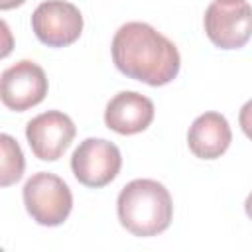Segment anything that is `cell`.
Wrapping results in <instances>:
<instances>
[{
    "label": "cell",
    "instance_id": "obj_1",
    "mask_svg": "<svg viewBox=\"0 0 252 252\" xmlns=\"http://www.w3.org/2000/svg\"><path fill=\"white\" fill-rule=\"evenodd\" d=\"M112 61L128 79L150 87L171 83L181 67V57L173 41L146 22H128L112 37Z\"/></svg>",
    "mask_w": 252,
    "mask_h": 252
},
{
    "label": "cell",
    "instance_id": "obj_2",
    "mask_svg": "<svg viewBox=\"0 0 252 252\" xmlns=\"http://www.w3.org/2000/svg\"><path fill=\"white\" fill-rule=\"evenodd\" d=\"M120 224L134 236H158L171 224L173 201L156 179H134L122 187L116 199Z\"/></svg>",
    "mask_w": 252,
    "mask_h": 252
},
{
    "label": "cell",
    "instance_id": "obj_3",
    "mask_svg": "<svg viewBox=\"0 0 252 252\" xmlns=\"http://www.w3.org/2000/svg\"><path fill=\"white\" fill-rule=\"evenodd\" d=\"M28 215L41 226H59L67 220L73 209V195L69 185L49 173H33L22 189Z\"/></svg>",
    "mask_w": 252,
    "mask_h": 252
},
{
    "label": "cell",
    "instance_id": "obj_4",
    "mask_svg": "<svg viewBox=\"0 0 252 252\" xmlns=\"http://www.w3.org/2000/svg\"><path fill=\"white\" fill-rule=\"evenodd\" d=\"M207 37L220 49H238L252 37V6L248 2H219L207 6L205 18Z\"/></svg>",
    "mask_w": 252,
    "mask_h": 252
},
{
    "label": "cell",
    "instance_id": "obj_5",
    "mask_svg": "<svg viewBox=\"0 0 252 252\" xmlns=\"http://www.w3.org/2000/svg\"><path fill=\"white\" fill-rule=\"evenodd\" d=\"M122 167V156L116 144L104 138L83 140L71 156V169L79 183L85 187H104L108 185Z\"/></svg>",
    "mask_w": 252,
    "mask_h": 252
},
{
    "label": "cell",
    "instance_id": "obj_6",
    "mask_svg": "<svg viewBox=\"0 0 252 252\" xmlns=\"http://www.w3.org/2000/svg\"><path fill=\"white\" fill-rule=\"evenodd\" d=\"M32 30L47 47H65L83 33V16L67 0H45L32 14Z\"/></svg>",
    "mask_w": 252,
    "mask_h": 252
},
{
    "label": "cell",
    "instance_id": "obj_7",
    "mask_svg": "<svg viewBox=\"0 0 252 252\" xmlns=\"http://www.w3.org/2000/svg\"><path fill=\"white\" fill-rule=\"evenodd\" d=\"M45 94H47V77L37 63L30 59H22L2 71L0 98L6 108L24 112L39 104L45 98Z\"/></svg>",
    "mask_w": 252,
    "mask_h": 252
},
{
    "label": "cell",
    "instance_id": "obj_8",
    "mask_svg": "<svg viewBox=\"0 0 252 252\" xmlns=\"http://www.w3.org/2000/svg\"><path fill=\"white\" fill-rule=\"evenodd\" d=\"M77 128L61 110H47L32 118L26 126V138L35 158L41 161L59 159L71 146Z\"/></svg>",
    "mask_w": 252,
    "mask_h": 252
},
{
    "label": "cell",
    "instance_id": "obj_9",
    "mask_svg": "<svg viewBox=\"0 0 252 252\" xmlns=\"http://www.w3.org/2000/svg\"><path fill=\"white\" fill-rule=\"evenodd\" d=\"M154 120V102L136 93L122 91L114 94L104 110V124L122 136H132L144 132Z\"/></svg>",
    "mask_w": 252,
    "mask_h": 252
},
{
    "label": "cell",
    "instance_id": "obj_10",
    "mask_svg": "<svg viewBox=\"0 0 252 252\" xmlns=\"http://www.w3.org/2000/svg\"><path fill=\"white\" fill-rule=\"evenodd\" d=\"M232 142L228 120L219 112H205L193 120L187 132L189 150L201 159L220 158Z\"/></svg>",
    "mask_w": 252,
    "mask_h": 252
},
{
    "label": "cell",
    "instance_id": "obj_11",
    "mask_svg": "<svg viewBox=\"0 0 252 252\" xmlns=\"http://www.w3.org/2000/svg\"><path fill=\"white\" fill-rule=\"evenodd\" d=\"M0 144H2V173H0L2 179H0V183H2V187H8L22 179L26 161H24L22 148L18 146V142L12 136L2 134Z\"/></svg>",
    "mask_w": 252,
    "mask_h": 252
},
{
    "label": "cell",
    "instance_id": "obj_12",
    "mask_svg": "<svg viewBox=\"0 0 252 252\" xmlns=\"http://www.w3.org/2000/svg\"><path fill=\"white\" fill-rule=\"evenodd\" d=\"M238 124L242 128V132L246 134V138L252 140V98L246 100L238 112Z\"/></svg>",
    "mask_w": 252,
    "mask_h": 252
},
{
    "label": "cell",
    "instance_id": "obj_13",
    "mask_svg": "<svg viewBox=\"0 0 252 252\" xmlns=\"http://www.w3.org/2000/svg\"><path fill=\"white\" fill-rule=\"evenodd\" d=\"M26 0H0V10H10L16 6H22Z\"/></svg>",
    "mask_w": 252,
    "mask_h": 252
},
{
    "label": "cell",
    "instance_id": "obj_14",
    "mask_svg": "<svg viewBox=\"0 0 252 252\" xmlns=\"http://www.w3.org/2000/svg\"><path fill=\"white\" fill-rule=\"evenodd\" d=\"M244 211H246V215H248V219L252 220V193L246 197V201H244Z\"/></svg>",
    "mask_w": 252,
    "mask_h": 252
},
{
    "label": "cell",
    "instance_id": "obj_15",
    "mask_svg": "<svg viewBox=\"0 0 252 252\" xmlns=\"http://www.w3.org/2000/svg\"><path fill=\"white\" fill-rule=\"evenodd\" d=\"M219 2H242V0H219Z\"/></svg>",
    "mask_w": 252,
    "mask_h": 252
}]
</instances>
